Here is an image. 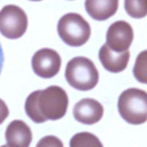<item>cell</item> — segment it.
Masks as SVG:
<instances>
[{"instance_id": "cell-1", "label": "cell", "mask_w": 147, "mask_h": 147, "mask_svg": "<svg viewBox=\"0 0 147 147\" xmlns=\"http://www.w3.org/2000/svg\"><path fill=\"white\" fill-rule=\"evenodd\" d=\"M68 106V96L62 88L52 86L30 93L24 109L28 117L36 123L64 117Z\"/></svg>"}, {"instance_id": "cell-2", "label": "cell", "mask_w": 147, "mask_h": 147, "mask_svg": "<svg viewBox=\"0 0 147 147\" xmlns=\"http://www.w3.org/2000/svg\"><path fill=\"white\" fill-rule=\"evenodd\" d=\"M66 80L75 89L81 91L92 90L98 83L99 73L94 63L85 57H76L67 64Z\"/></svg>"}, {"instance_id": "cell-3", "label": "cell", "mask_w": 147, "mask_h": 147, "mask_svg": "<svg viewBox=\"0 0 147 147\" xmlns=\"http://www.w3.org/2000/svg\"><path fill=\"white\" fill-rule=\"evenodd\" d=\"M121 116L133 125L144 123L147 120V93L139 88H129L121 94L118 102Z\"/></svg>"}, {"instance_id": "cell-4", "label": "cell", "mask_w": 147, "mask_h": 147, "mask_svg": "<svg viewBox=\"0 0 147 147\" xmlns=\"http://www.w3.org/2000/svg\"><path fill=\"white\" fill-rule=\"evenodd\" d=\"M57 32L63 42L71 47H80L88 41L90 26L80 14L67 13L60 19Z\"/></svg>"}, {"instance_id": "cell-5", "label": "cell", "mask_w": 147, "mask_h": 147, "mask_svg": "<svg viewBox=\"0 0 147 147\" xmlns=\"http://www.w3.org/2000/svg\"><path fill=\"white\" fill-rule=\"evenodd\" d=\"M27 25V16L21 7L9 4L0 11V32L7 38L14 40L21 37Z\"/></svg>"}, {"instance_id": "cell-6", "label": "cell", "mask_w": 147, "mask_h": 147, "mask_svg": "<svg viewBox=\"0 0 147 147\" xmlns=\"http://www.w3.org/2000/svg\"><path fill=\"white\" fill-rule=\"evenodd\" d=\"M61 57L53 49L43 48L36 52L32 59L34 73L42 78H51L60 71Z\"/></svg>"}, {"instance_id": "cell-7", "label": "cell", "mask_w": 147, "mask_h": 147, "mask_svg": "<svg viewBox=\"0 0 147 147\" xmlns=\"http://www.w3.org/2000/svg\"><path fill=\"white\" fill-rule=\"evenodd\" d=\"M134 40V30L131 25L120 20L109 27L106 34V44L114 52L122 53L129 50Z\"/></svg>"}, {"instance_id": "cell-8", "label": "cell", "mask_w": 147, "mask_h": 147, "mask_svg": "<svg viewBox=\"0 0 147 147\" xmlns=\"http://www.w3.org/2000/svg\"><path fill=\"white\" fill-rule=\"evenodd\" d=\"M104 113L103 106L93 98H84L78 102L73 109V116L80 123L92 125L100 121Z\"/></svg>"}, {"instance_id": "cell-9", "label": "cell", "mask_w": 147, "mask_h": 147, "mask_svg": "<svg viewBox=\"0 0 147 147\" xmlns=\"http://www.w3.org/2000/svg\"><path fill=\"white\" fill-rule=\"evenodd\" d=\"M98 57L106 70L111 73H117L126 68L130 59V52L129 50L122 53L114 52L106 43L100 47Z\"/></svg>"}, {"instance_id": "cell-10", "label": "cell", "mask_w": 147, "mask_h": 147, "mask_svg": "<svg viewBox=\"0 0 147 147\" xmlns=\"http://www.w3.org/2000/svg\"><path fill=\"white\" fill-rule=\"evenodd\" d=\"M7 146L10 147H28L32 139L31 129L21 120L12 121L5 132Z\"/></svg>"}, {"instance_id": "cell-11", "label": "cell", "mask_w": 147, "mask_h": 147, "mask_svg": "<svg viewBox=\"0 0 147 147\" xmlns=\"http://www.w3.org/2000/svg\"><path fill=\"white\" fill-rule=\"evenodd\" d=\"M119 0H86L88 14L97 21H104L114 15L119 8Z\"/></svg>"}, {"instance_id": "cell-12", "label": "cell", "mask_w": 147, "mask_h": 147, "mask_svg": "<svg viewBox=\"0 0 147 147\" xmlns=\"http://www.w3.org/2000/svg\"><path fill=\"white\" fill-rule=\"evenodd\" d=\"M124 7L133 18L142 19L147 14V0H125Z\"/></svg>"}, {"instance_id": "cell-13", "label": "cell", "mask_w": 147, "mask_h": 147, "mask_svg": "<svg viewBox=\"0 0 147 147\" xmlns=\"http://www.w3.org/2000/svg\"><path fill=\"white\" fill-rule=\"evenodd\" d=\"M70 146L71 147H101L103 146V144L100 142L98 138L96 137L93 134L88 132H81V133L76 134L72 138L70 142Z\"/></svg>"}, {"instance_id": "cell-14", "label": "cell", "mask_w": 147, "mask_h": 147, "mask_svg": "<svg viewBox=\"0 0 147 147\" xmlns=\"http://www.w3.org/2000/svg\"><path fill=\"white\" fill-rule=\"evenodd\" d=\"M134 75L138 81L146 83V50H144L138 56L134 67Z\"/></svg>"}, {"instance_id": "cell-15", "label": "cell", "mask_w": 147, "mask_h": 147, "mask_svg": "<svg viewBox=\"0 0 147 147\" xmlns=\"http://www.w3.org/2000/svg\"><path fill=\"white\" fill-rule=\"evenodd\" d=\"M37 146H63V144L57 137L48 136L42 138L37 144Z\"/></svg>"}, {"instance_id": "cell-16", "label": "cell", "mask_w": 147, "mask_h": 147, "mask_svg": "<svg viewBox=\"0 0 147 147\" xmlns=\"http://www.w3.org/2000/svg\"><path fill=\"white\" fill-rule=\"evenodd\" d=\"M9 114V111L7 106L3 100L0 98V124L5 121V119L8 117Z\"/></svg>"}, {"instance_id": "cell-17", "label": "cell", "mask_w": 147, "mask_h": 147, "mask_svg": "<svg viewBox=\"0 0 147 147\" xmlns=\"http://www.w3.org/2000/svg\"><path fill=\"white\" fill-rule=\"evenodd\" d=\"M4 53H3V49L1 47V45L0 43V75H1V70L3 68V65H4Z\"/></svg>"}, {"instance_id": "cell-18", "label": "cell", "mask_w": 147, "mask_h": 147, "mask_svg": "<svg viewBox=\"0 0 147 147\" xmlns=\"http://www.w3.org/2000/svg\"><path fill=\"white\" fill-rule=\"evenodd\" d=\"M30 1H42V0H30Z\"/></svg>"}]
</instances>
